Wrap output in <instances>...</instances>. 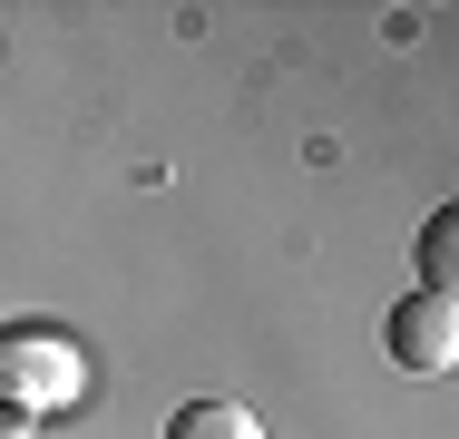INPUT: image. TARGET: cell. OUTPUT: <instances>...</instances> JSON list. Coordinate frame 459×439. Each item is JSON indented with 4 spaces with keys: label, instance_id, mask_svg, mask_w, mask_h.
<instances>
[{
    "label": "cell",
    "instance_id": "3",
    "mask_svg": "<svg viewBox=\"0 0 459 439\" xmlns=\"http://www.w3.org/2000/svg\"><path fill=\"white\" fill-rule=\"evenodd\" d=\"M167 439H264V420L245 400H186L177 420H167Z\"/></svg>",
    "mask_w": 459,
    "mask_h": 439
},
{
    "label": "cell",
    "instance_id": "4",
    "mask_svg": "<svg viewBox=\"0 0 459 439\" xmlns=\"http://www.w3.org/2000/svg\"><path fill=\"white\" fill-rule=\"evenodd\" d=\"M450 283H459V215L440 205L420 225V293H450Z\"/></svg>",
    "mask_w": 459,
    "mask_h": 439
},
{
    "label": "cell",
    "instance_id": "1",
    "mask_svg": "<svg viewBox=\"0 0 459 439\" xmlns=\"http://www.w3.org/2000/svg\"><path fill=\"white\" fill-rule=\"evenodd\" d=\"M79 400H89V351L69 342V332L30 323V332L0 342V430L59 420V410H79Z\"/></svg>",
    "mask_w": 459,
    "mask_h": 439
},
{
    "label": "cell",
    "instance_id": "2",
    "mask_svg": "<svg viewBox=\"0 0 459 439\" xmlns=\"http://www.w3.org/2000/svg\"><path fill=\"white\" fill-rule=\"evenodd\" d=\"M381 351H391L401 371H450V361H459V303H450V293H411V303H391Z\"/></svg>",
    "mask_w": 459,
    "mask_h": 439
}]
</instances>
